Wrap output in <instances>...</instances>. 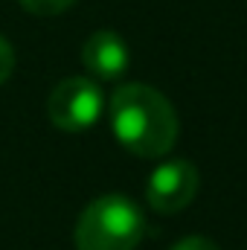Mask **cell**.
Masks as SVG:
<instances>
[{"label": "cell", "mask_w": 247, "mask_h": 250, "mask_svg": "<svg viewBox=\"0 0 247 250\" xmlns=\"http://www.w3.org/2000/svg\"><path fill=\"white\" fill-rule=\"evenodd\" d=\"M108 120L117 143L145 160L166 157L181 131L175 105L157 87L143 82H131L114 90L108 102Z\"/></svg>", "instance_id": "6da1fadb"}, {"label": "cell", "mask_w": 247, "mask_h": 250, "mask_svg": "<svg viewBox=\"0 0 247 250\" xmlns=\"http://www.w3.org/2000/svg\"><path fill=\"white\" fill-rule=\"evenodd\" d=\"M145 218L125 195H102L90 201L73 230L76 250H134L143 242Z\"/></svg>", "instance_id": "7a4b0ae2"}, {"label": "cell", "mask_w": 247, "mask_h": 250, "mask_svg": "<svg viewBox=\"0 0 247 250\" xmlns=\"http://www.w3.org/2000/svg\"><path fill=\"white\" fill-rule=\"evenodd\" d=\"M105 108L102 90L87 76H67L47 96V117L59 131L79 134L99 123Z\"/></svg>", "instance_id": "3957f363"}, {"label": "cell", "mask_w": 247, "mask_h": 250, "mask_svg": "<svg viewBox=\"0 0 247 250\" xmlns=\"http://www.w3.org/2000/svg\"><path fill=\"white\" fill-rule=\"evenodd\" d=\"M198 184H201V178H198L195 163H189L184 157H172V160H163L148 175L145 201H148L151 209L175 215V212H184L195 201Z\"/></svg>", "instance_id": "277c9868"}, {"label": "cell", "mask_w": 247, "mask_h": 250, "mask_svg": "<svg viewBox=\"0 0 247 250\" xmlns=\"http://www.w3.org/2000/svg\"><path fill=\"white\" fill-rule=\"evenodd\" d=\"M82 64L87 67V73L93 79L102 82H114L123 79L128 64H131V50L125 44V38L114 29H99L93 32L84 47H82Z\"/></svg>", "instance_id": "5b68a950"}, {"label": "cell", "mask_w": 247, "mask_h": 250, "mask_svg": "<svg viewBox=\"0 0 247 250\" xmlns=\"http://www.w3.org/2000/svg\"><path fill=\"white\" fill-rule=\"evenodd\" d=\"M18 3L29 15H38V18H53V15H62L76 6V0H18Z\"/></svg>", "instance_id": "8992f818"}, {"label": "cell", "mask_w": 247, "mask_h": 250, "mask_svg": "<svg viewBox=\"0 0 247 250\" xmlns=\"http://www.w3.org/2000/svg\"><path fill=\"white\" fill-rule=\"evenodd\" d=\"M12 70H15V50H12V44L0 35V84L12 76Z\"/></svg>", "instance_id": "52a82bcc"}, {"label": "cell", "mask_w": 247, "mask_h": 250, "mask_svg": "<svg viewBox=\"0 0 247 250\" xmlns=\"http://www.w3.org/2000/svg\"><path fill=\"white\" fill-rule=\"evenodd\" d=\"M172 250H221V248L206 236H186L178 245H172Z\"/></svg>", "instance_id": "ba28073f"}]
</instances>
